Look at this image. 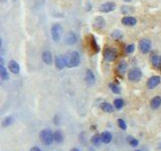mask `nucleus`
Listing matches in <instances>:
<instances>
[{"mask_svg":"<svg viewBox=\"0 0 161 151\" xmlns=\"http://www.w3.org/2000/svg\"><path fill=\"white\" fill-rule=\"evenodd\" d=\"M104 57H105V60L107 62H114L118 57V53L115 48L107 47L104 51Z\"/></svg>","mask_w":161,"mask_h":151,"instance_id":"5","label":"nucleus"},{"mask_svg":"<svg viewBox=\"0 0 161 151\" xmlns=\"http://www.w3.org/2000/svg\"><path fill=\"white\" fill-rule=\"evenodd\" d=\"M1 1H2V2H5V0H1Z\"/></svg>","mask_w":161,"mask_h":151,"instance_id":"34","label":"nucleus"},{"mask_svg":"<svg viewBox=\"0 0 161 151\" xmlns=\"http://www.w3.org/2000/svg\"><path fill=\"white\" fill-rule=\"evenodd\" d=\"M126 70H127V62L126 61H121L119 62V65H118V67H117L118 73L121 74V75H123L126 72Z\"/></svg>","mask_w":161,"mask_h":151,"instance_id":"19","label":"nucleus"},{"mask_svg":"<svg viewBox=\"0 0 161 151\" xmlns=\"http://www.w3.org/2000/svg\"><path fill=\"white\" fill-rule=\"evenodd\" d=\"M101 142H102V138H101V135H94L93 136V138H92V143L94 144V145H96V146H98V145H100L101 144Z\"/></svg>","mask_w":161,"mask_h":151,"instance_id":"24","label":"nucleus"},{"mask_svg":"<svg viewBox=\"0 0 161 151\" xmlns=\"http://www.w3.org/2000/svg\"><path fill=\"white\" fill-rule=\"evenodd\" d=\"M125 2H130V1H132V0H124Z\"/></svg>","mask_w":161,"mask_h":151,"instance_id":"33","label":"nucleus"},{"mask_svg":"<svg viewBox=\"0 0 161 151\" xmlns=\"http://www.w3.org/2000/svg\"><path fill=\"white\" fill-rule=\"evenodd\" d=\"M77 40H78L77 35H75V33L73 32V31H69L67 36H65V43L69 45V46H73V45H75V42H77Z\"/></svg>","mask_w":161,"mask_h":151,"instance_id":"10","label":"nucleus"},{"mask_svg":"<svg viewBox=\"0 0 161 151\" xmlns=\"http://www.w3.org/2000/svg\"><path fill=\"white\" fill-rule=\"evenodd\" d=\"M160 82H161V78L159 76L151 77L150 79L148 80V82H147V88L150 90L155 89V88L160 84Z\"/></svg>","mask_w":161,"mask_h":151,"instance_id":"8","label":"nucleus"},{"mask_svg":"<svg viewBox=\"0 0 161 151\" xmlns=\"http://www.w3.org/2000/svg\"><path fill=\"white\" fill-rule=\"evenodd\" d=\"M8 69L10 71L12 74H18L20 71V67L18 62L16 61H10L8 62Z\"/></svg>","mask_w":161,"mask_h":151,"instance_id":"11","label":"nucleus"},{"mask_svg":"<svg viewBox=\"0 0 161 151\" xmlns=\"http://www.w3.org/2000/svg\"><path fill=\"white\" fill-rule=\"evenodd\" d=\"M70 151H80V150H79V149H77V148H74V149H72Z\"/></svg>","mask_w":161,"mask_h":151,"instance_id":"32","label":"nucleus"},{"mask_svg":"<svg viewBox=\"0 0 161 151\" xmlns=\"http://www.w3.org/2000/svg\"><path fill=\"white\" fill-rule=\"evenodd\" d=\"M137 151H140V150H137Z\"/></svg>","mask_w":161,"mask_h":151,"instance_id":"35","label":"nucleus"},{"mask_svg":"<svg viewBox=\"0 0 161 151\" xmlns=\"http://www.w3.org/2000/svg\"><path fill=\"white\" fill-rule=\"evenodd\" d=\"M111 36L113 38H120V37H122V31H120V30H114V31L112 32Z\"/></svg>","mask_w":161,"mask_h":151,"instance_id":"29","label":"nucleus"},{"mask_svg":"<svg viewBox=\"0 0 161 151\" xmlns=\"http://www.w3.org/2000/svg\"><path fill=\"white\" fill-rule=\"evenodd\" d=\"M114 106H115L116 109L120 110V109L123 108V107H124V101H123L122 99H116L114 101Z\"/></svg>","mask_w":161,"mask_h":151,"instance_id":"25","label":"nucleus"},{"mask_svg":"<svg viewBox=\"0 0 161 151\" xmlns=\"http://www.w3.org/2000/svg\"><path fill=\"white\" fill-rule=\"evenodd\" d=\"M0 77L3 81H7L9 80V75L7 70L4 67V65H0Z\"/></svg>","mask_w":161,"mask_h":151,"instance_id":"20","label":"nucleus"},{"mask_svg":"<svg viewBox=\"0 0 161 151\" xmlns=\"http://www.w3.org/2000/svg\"><path fill=\"white\" fill-rule=\"evenodd\" d=\"M139 51L142 53H148L151 51V41L147 38L142 40L139 42Z\"/></svg>","mask_w":161,"mask_h":151,"instance_id":"6","label":"nucleus"},{"mask_svg":"<svg viewBox=\"0 0 161 151\" xmlns=\"http://www.w3.org/2000/svg\"><path fill=\"white\" fill-rule=\"evenodd\" d=\"M126 52L127 53H132L134 51H135V46L134 45H129V46H126Z\"/></svg>","mask_w":161,"mask_h":151,"instance_id":"30","label":"nucleus"},{"mask_svg":"<svg viewBox=\"0 0 161 151\" xmlns=\"http://www.w3.org/2000/svg\"><path fill=\"white\" fill-rule=\"evenodd\" d=\"M67 62L68 65L67 67H75L80 65V57L78 51H70L67 55Z\"/></svg>","mask_w":161,"mask_h":151,"instance_id":"1","label":"nucleus"},{"mask_svg":"<svg viewBox=\"0 0 161 151\" xmlns=\"http://www.w3.org/2000/svg\"><path fill=\"white\" fill-rule=\"evenodd\" d=\"M118 126L122 129V130H126L127 129V125L125 123V121L123 120V119H118Z\"/></svg>","mask_w":161,"mask_h":151,"instance_id":"27","label":"nucleus"},{"mask_svg":"<svg viewBox=\"0 0 161 151\" xmlns=\"http://www.w3.org/2000/svg\"><path fill=\"white\" fill-rule=\"evenodd\" d=\"M13 1H15V0H13Z\"/></svg>","mask_w":161,"mask_h":151,"instance_id":"36","label":"nucleus"},{"mask_svg":"<svg viewBox=\"0 0 161 151\" xmlns=\"http://www.w3.org/2000/svg\"><path fill=\"white\" fill-rule=\"evenodd\" d=\"M109 88L111 89V91L113 92L114 94H120L121 93V89H120V87L114 84V83H110L109 84Z\"/></svg>","mask_w":161,"mask_h":151,"instance_id":"23","label":"nucleus"},{"mask_svg":"<svg viewBox=\"0 0 161 151\" xmlns=\"http://www.w3.org/2000/svg\"><path fill=\"white\" fill-rule=\"evenodd\" d=\"M39 137L41 139V141L44 142L45 145H50L53 143L54 139V134L49 129H44L39 134Z\"/></svg>","mask_w":161,"mask_h":151,"instance_id":"2","label":"nucleus"},{"mask_svg":"<svg viewBox=\"0 0 161 151\" xmlns=\"http://www.w3.org/2000/svg\"><path fill=\"white\" fill-rule=\"evenodd\" d=\"M101 138H102V142L106 144L110 143L112 140V134L110 132H108V131H105V132H103L101 134Z\"/></svg>","mask_w":161,"mask_h":151,"instance_id":"18","label":"nucleus"},{"mask_svg":"<svg viewBox=\"0 0 161 151\" xmlns=\"http://www.w3.org/2000/svg\"><path fill=\"white\" fill-rule=\"evenodd\" d=\"M29 151H41V150H40V148H39V147H36V146H34V147L30 148Z\"/></svg>","mask_w":161,"mask_h":151,"instance_id":"31","label":"nucleus"},{"mask_svg":"<svg viewBox=\"0 0 161 151\" xmlns=\"http://www.w3.org/2000/svg\"><path fill=\"white\" fill-rule=\"evenodd\" d=\"M151 64L155 67V69L161 70V56L153 55L151 57Z\"/></svg>","mask_w":161,"mask_h":151,"instance_id":"13","label":"nucleus"},{"mask_svg":"<svg viewBox=\"0 0 161 151\" xmlns=\"http://www.w3.org/2000/svg\"><path fill=\"white\" fill-rule=\"evenodd\" d=\"M122 23L126 26H134L137 23V19L132 16H125L122 18Z\"/></svg>","mask_w":161,"mask_h":151,"instance_id":"12","label":"nucleus"},{"mask_svg":"<svg viewBox=\"0 0 161 151\" xmlns=\"http://www.w3.org/2000/svg\"><path fill=\"white\" fill-rule=\"evenodd\" d=\"M101 108L104 112H106V113H112L113 112V106L110 104V103H107V102H105V103H103L101 105Z\"/></svg>","mask_w":161,"mask_h":151,"instance_id":"21","label":"nucleus"},{"mask_svg":"<svg viewBox=\"0 0 161 151\" xmlns=\"http://www.w3.org/2000/svg\"><path fill=\"white\" fill-rule=\"evenodd\" d=\"M50 32H51V37H53V40L55 42H58V41L60 40L61 35H63V28H61L60 24H59V23L54 24V25L51 26Z\"/></svg>","mask_w":161,"mask_h":151,"instance_id":"3","label":"nucleus"},{"mask_svg":"<svg viewBox=\"0 0 161 151\" xmlns=\"http://www.w3.org/2000/svg\"><path fill=\"white\" fill-rule=\"evenodd\" d=\"M68 62H67V56L59 55L55 57V67L59 70H63L65 67H67Z\"/></svg>","mask_w":161,"mask_h":151,"instance_id":"7","label":"nucleus"},{"mask_svg":"<svg viewBox=\"0 0 161 151\" xmlns=\"http://www.w3.org/2000/svg\"><path fill=\"white\" fill-rule=\"evenodd\" d=\"M142 78V72L138 67H133L128 73V79L131 82H138Z\"/></svg>","mask_w":161,"mask_h":151,"instance_id":"4","label":"nucleus"},{"mask_svg":"<svg viewBox=\"0 0 161 151\" xmlns=\"http://www.w3.org/2000/svg\"><path fill=\"white\" fill-rule=\"evenodd\" d=\"M127 141L130 143L131 146H133V147H136V146H138V143H139V142H138V140L135 139V138H133L132 136H128Z\"/></svg>","mask_w":161,"mask_h":151,"instance_id":"26","label":"nucleus"},{"mask_svg":"<svg viewBox=\"0 0 161 151\" xmlns=\"http://www.w3.org/2000/svg\"><path fill=\"white\" fill-rule=\"evenodd\" d=\"M105 24H106V21H105V19H104L102 16H98L97 18H95V20H94V26L96 27L97 29L103 28L104 26H105Z\"/></svg>","mask_w":161,"mask_h":151,"instance_id":"16","label":"nucleus"},{"mask_svg":"<svg viewBox=\"0 0 161 151\" xmlns=\"http://www.w3.org/2000/svg\"><path fill=\"white\" fill-rule=\"evenodd\" d=\"M12 120L13 119L11 118V117H7V118L4 119V121L2 122V125L4 126V127H7V126H9V125L12 123Z\"/></svg>","mask_w":161,"mask_h":151,"instance_id":"28","label":"nucleus"},{"mask_svg":"<svg viewBox=\"0 0 161 151\" xmlns=\"http://www.w3.org/2000/svg\"><path fill=\"white\" fill-rule=\"evenodd\" d=\"M54 139L56 143H61L63 142V140H64V136L63 134H61L60 131H55V132L54 133Z\"/></svg>","mask_w":161,"mask_h":151,"instance_id":"22","label":"nucleus"},{"mask_svg":"<svg viewBox=\"0 0 161 151\" xmlns=\"http://www.w3.org/2000/svg\"><path fill=\"white\" fill-rule=\"evenodd\" d=\"M42 61H44L46 65H51L53 64V55L49 51H45L42 53Z\"/></svg>","mask_w":161,"mask_h":151,"instance_id":"15","label":"nucleus"},{"mask_svg":"<svg viewBox=\"0 0 161 151\" xmlns=\"http://www.w3.org/2000/svg\"><path fill=\"white\" fill-rule=\"evenodd\" d=\"M115 8H116V4L114 2H106L100 6V11L104 13H108L115 10Z\"/></svg>","mask_w":161,"mask_h":151,"instance_id":"9","label":"nucleus"},{"mask_svg":"<svg viewBox=\"0 0 161 151\" xmlns=\"http://www.w3.org/2000/svg\"><path fill=\"white\" fill-rule=\"evenodd\" d=\"M85 80H86V83L89 86H92V85L95 84V81H96V79H95L94 73L91 70L87 71V74H86V78H85Z\"/></svg>","mask_w":161,"mask_h":151,"instance_id":"14","label":"nucleus"},{"mask_svg":"<svg viewBox=\"0 0 161 151\" xmlns=\"http://www.w3.org/2000/svg\"><path fill=\"white\" fill-rule=\"evenodd\" d=\"M150 106L152 109H158L161 106V96H155L154 98L151 100L150 102Z\"/></svg>","mask_w":161,"mask_h":151,"instance_id":"17","label":"nucleus"}]
</instances>
